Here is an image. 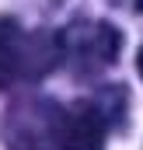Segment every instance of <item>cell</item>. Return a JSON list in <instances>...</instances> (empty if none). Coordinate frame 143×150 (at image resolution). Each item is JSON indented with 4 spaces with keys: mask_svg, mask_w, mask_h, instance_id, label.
Segmentation results:
<instances>
[{
    "mask_svg": "<svg viewBox=\"0 0 143 150\" xmlns=\"http://www.w3.org/2000/svg\"><path fill=\"white\" fill-rule=\"evenodd\" d=\"M32 42L35 38H28L14 21H0V87L21 77H42L45 67H52V56Z\"/></svg>",
    "mask_w": 143,
    "mask_h": 150,
    "instance_id": "cell-1",
    "label": "cell"
},
{
    "mask_svg": "<svg viewBox=\"0 0 143 150\" xmlns=\"http://www.w3.org/2000/svg\"><path fill=\"white\" fill-rule=\"evenodd\" d=\"M56 143H59V150H101L105 147V119L91 105L59 112Z\"/></svg>",
    "mask_w": 143,
    "mask_h": 150,
    "instance_id": "cell-2",
    "label": "cell"
},
{
    "mask_svg": "<svg viewBox=\"0 0 143 150\" xmlns=\"http://www.w3.org/2000/svg\"><path fill=\"white\" fill-rule=\"evenodd\" d=\"M136 63H140V74H143V49H140V59H136Z\"/></svg>",
    "mask_w": 143,
    "mask_h": 150,
    "instance_id": "cell-3",
    "label": "cell"
},
{
    "mask_svg": "<svg viewBox=\"0 0 143 150\" xmlns=\"http://www.w3.org/2000/svg\"><path fill=\"white\" fill-rule=\"evenodd\" d=\"M136 7H140V11H143V0H136Z\"/></svg>",
    "mask_w": 143,
    "mask_h": 150,
    "instance_id": "cell-4",
    "label": "cell"
}]
</instances>
